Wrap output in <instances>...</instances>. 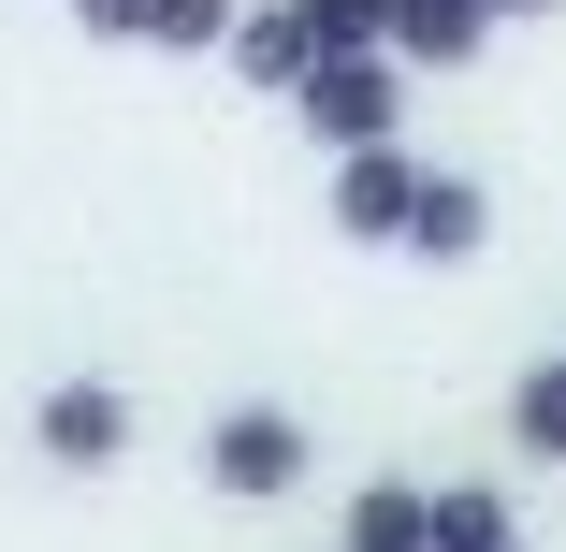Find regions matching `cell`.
I'll list each match as a JSON object with an SVG mask.
<instances>
[{"instance_id": "6da1fadb", "label": "cell", "mask_w": 566, "mask_h": 552, "mask_svg": "<svg viewBox=\"0 0 566 552\" xmlns=\"http://www.w3.org/2000/svg\"><path fill=\"white\" fill-rule=\"evenodd\" d=\"M305 132L334 146V160H364V146H392V59H305Z\"/></svg>"}, {"instance_id": "7a4b0ae2", "label": "cell", "mask_w": 566, "mask_h": 552, "mask_svg": "<svg viewBox=\"0 0 566 552\" xmlns=\"http://www.w3.org/2000/svg\"><path fill=\"white\" fill-rule=\"evenodd\" d=\"M203 480L218 494H291L305 480V421L291 407H218L203 421Z\"/></svg>"}, {"instance_id": "3957f363", "label": "cell", "mask_w": 566, "mask_h": 552, "mask_svg": "<svg viewBox=\"0 0 566 552\" xmlns=\"http://www.w3.org/2000/svg\"><path fill=\"white\" fill-rule=\"evenodd\" d=\"M30 436H44V466H117V451H132V393H117V378H59V393L30 407Z\"/></svg>"}, {"instance_id": "277c9868", "label": "cell", "mask_w": 566, "mask_h": 552, "mask_svg": "<svg viewBox=\"0 0 566 552\" xmlns=\"http://www.w3.org/2000/svg\"><path fill=\"white\" fill-rule=\"evenodd\" d=\"M407 204H421V160H407V146H364V160H334V233H364V248H407Z\"/></svg>"}, {"instance_id": "5b68a950", "label": "cell", "mask_w": 566, "mask_h": 552, "mask_svg": "<svg viewBox=\"0 0 566 552\" xmlns=\"http://www.w3.org/2000/svg\"><path fill=\"white\" fill-rule=\"evenodd\" d=\"M480 233H494V189H480V175H421V204H407V248H421V262H465Z\"/></svg>"}, {"instance_id": "8992f818", "label": "cell", "mask_w": 566, "mask_h": 552, "mask_svg": "<svg viewBox=\"0 0 566 552\" xmlns=\"http://www.w3.org/2000/svg\"><path fill=\"white\" fill-rule=\"evenodd\" d=\"M480 30H494L480 0H392V30H378V59H392V73H407V59H436V73H450V59H480Z\"/></svg>"}, {"instance_id": "52a82bcc", "label": "cell", "mask_w": 566, "mask_h": 552, "mask_svg": "<svg viewBox=\"0 0 566 552\" xmlns=\"http://www.w3.org/2000/svg\"><path fill=\"white\" fill-rule=\"evenodd\" d=\"M421 523H436L421 480H364V494H349V552H421Z\"/></svg>"}, {"instance_id": "ba28073f", "label": "cell", "mask_w": 566, "mask_h": 552, "mask_svg": "<svg viewBox=\"0 0 566 552\" xmlns=\"http://www.w3.org/2000/svg\"><path fill=\"white\" fill-rule=\"evenodd\" d=\"M276 15L305 30V59H378V30H392V0H276Z\"/></svg>"}, {"instance_id": "9c48e42d", "label": "cell", "mask_w": 566, "mask_h": 552, "mask_svg": "<svg viewBox=\"0 0 566 552\" xmlns=\"http://www.w3.org/2000/svg\"><path fill=\"white\" fill-rule=\"evenodd\" d=\"M233 73H248V87H305V30L276 15V0H248V15H233Z\"/></svg>"}, {"instance_id": "30bf717a", "label": "cell", "mask_w": 566, "mask_h": 552, "mask_svg": "<svg viewBox=\"0 0 566 552\" xmlns=\"http://www.w3.org/2000/svg\"><path fill=\"white\" fill-rule=\"evenodd\" d=\"M421 552H523V538H509V494H480V480H465V494H436Z\"/></svg>"}, {"instance_id": "8fae6325", "label": "cell", "mask_w": 566, "mask_h": 552, "mask_svg": "<svg viewBox=\"0 0 566 552\" xmlns=\"http://www.w3.org/2000/svg\"><path fill=\"white\" fill-rule=\"evenodd\" d=\"M233 15H248V0H146V15H132V44H175V59H203V44H233Z\"/></svg>"}, {"instance_id": "7c38bea8", "label": "cell", "mask_w": 566, "mask_h": 552, "mask_svg": "<svg viewBox=\"0 0 566 552\" xmlns=\"http://www.w3.org/2000/svg\"><path fill=\"white\" fill-rule=\"evenodd\" d=\"M509 436H523L537 466H566V350H552V364H537V378L509 393Z\"/></svg>"}, {"instance_id": "4fadbf2b", "label": "cell", "mask_w": 566, "mask_h": 552, "mask_svg": "<svg viewBox=\"0 0 566 552\" xmlns=\"http://www.w3.org/2000/svg\"><path fill=\"white\" fill-rule=\"evenodd\" d=\"M73 15H87L102 44H132V15H146V0H73Z\"/></svg>"}, {"instance_id": "5bb4252c", "label": "cell", "mask_w": 566, "mask_h": 552, "mask_svg": "<svg viewBox=\"0 0 566 552\" xmlns=\"http://www.w3.org/2000/svg\"><path fill=\"white\" fill-rule=\"evenodd\" d=\"M480 15H552V0H480Z\"/></svg>"}]
</instances>
